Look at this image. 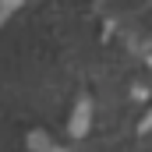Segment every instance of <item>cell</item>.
<instances>
[{"label":"cell","mask_w":152,"mask_h":152,"mask_svg":"<svg viewBox=\"0 0 152 152\" xmlns=\"http://www.w3.org/2000/svg\"><path fill=\"white\" fill-rule=\"evenodd\" d=\"M88 120H92V106H88V99H81L75 106V117H71V134L75 138H81L88 131Z\"/></svg>","instance_id":"1"},{"label":"cell","mask_w":152,"mask_h":152,"mask_svg":"<svg viewBox=\"0 0 152 152\" xmlns=\"http://www.w3.org/2000/svg\"><path fill=\"white\" fill-rule=\"evenodd\" d=\"M18 7H21V0H0V25H4V21H7Z\"/></svg>","instance_id":"2"},{"label":"cell","mask_w":152,"mask_h":152,"mask_svg":"<svg viewBox=\"0 0 152 152\" xmlns=\"http://www.w3.org/2000/svg\"><path fill=\"white\" fill-rule=\"evenodd\" d=\"M142 131H152V110H149V117L142 120Z\"/></svg>","instance_id":"3"}]
</instances>
